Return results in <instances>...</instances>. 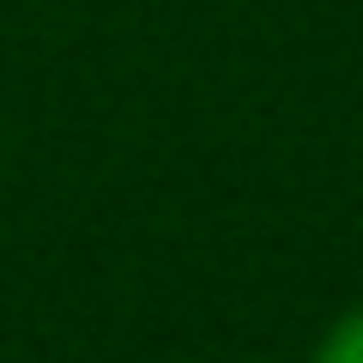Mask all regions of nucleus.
Instances as JSON below:
<instances>
[{
    "label": "nucleus",
    "mask_w": 363,
    "mask_h": 363,
    "mask_svg": "<svg viewBox=\"0 0 363 363\" xmlns=\"http://www.w3.org/2000/svg\"><path fill=\"white\" fill-rule=\"evenodd\" d=\"M309 363H363V303H357V309H345L333 327H327Z\"/></svg>",
    "instance_id": "1"
}]
</instances>
